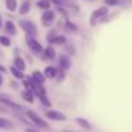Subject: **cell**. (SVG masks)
I'll return each instance as SVG.
<instances>
[{
    "instance_id": "cell-13",
    "label": "cell",
    "mask_w": 132,
    "mask_h": 132,
    "mask_svg": "<svg viewBox=\"0 0 132 132\" xmlns=\"http://www.w3.org/2000/svg\"><path fill=\"white\" fill-rule=\"evenodd\" d=\"M30 7H31V4H30V2L29 0H25V2L21 4V7H20V14H27L29 12H30Z\"/></svg>"
},
{
    "instance_id": "cell-33",
    "label": "cell",
    "mask_w": 132,
    "mask_h": 132,
    "mask_svg": "<svg viewBox=\"0 0 132 132\" xmlns=\"http://www.w3.org/2000/svg\"><path fill=\"white\" fill-rule=\"evenodd\" d=\"M0 27H2V18H0Z\"/></svg>"
},
{
    "instance_id": "cell-1",
    "label": "cell",
    "mask_w": 132,
    "mask_h": 132,
    "mask_svg": "<svg viewBox=\"0 0 132 132\" xmlns=\"http://www.w3.org/2000/svg\"><path fill=\"white\" fill-rule=\"evenodd\" d=\"M26 115L29 117V119L36 126V127H40V128H48V123L43 119V118H40L35 111H32V110H27L26 111Z\"/></svg>"
},
{
    "instance_id": "cell-9",
    "label": "cell",
    "mask_w": 132,
    "mask_h": 132,
    "mask_svg": "<svg viewBox=\"0 0 132 132\" xmlns=\"http://www.w3.org/2000/svg\"><path fill=\"white\" fill-rule=\"evenodd\" d=\"M75 122L83 128V129H86V131H91V128H92V126H91V123L87 120V119H84V118H80V117H78L77 119H75Z\"/></svg>"
},
{
    "instance_id": "cell-24",
    "label": "cell",
    "mask_w": 132,
    "mask_h": 132,
    "mask_svg": "<svg viewBox=\"0 0 132 132\" xmlns=\"http://www.w3.org/2000/svg\"><path fill=\"white\" fill-rule=\"evenodd\" d=\"M0 44L4 47H9L11 45V39L7 36H0Z\"/></svg>"
},
{
    "instance_id": "cell-5",
    "label": "cell",
    "mask_w": 132,
    "mask_h": 132,
    "mask_svg": "<svg viewBox=\"0 0 132 132\" xmlns=\"http://www.w3.org/2000/svg\"><path fill=\"white\" fill-rule=\"evenodd\" d=\"M108 13H109L108 7H100V8H97V9L91 14V23H95V21H96V20L102 18V17H104V16H106Z\"/></svg>"
},
{
    "instance_id": "cell-32",
    "label": "cell",
    "mask_w": 132,
    "mask_h": 132,
    "mask_svg": "<svg viewBox=\"0 0 132 132\" xmlns=\"http://www.w3.org/2000/svg\"><path fill=\"white\" fill-rule=\"evenodd\" d=\"M62 132H73V131H69V129H63Z\"/></svg>"
},
{
    "instance_id": "cell-19",
    "label": "cell",
    "mask_w": 132,
    "mask_h": 132,
    "mask_svg": "<svg viewBox=\"0 0 132 132\" xmlns=\"http://www.w3.org/2000/svg\"><path fill=\"white\" fill-rule=\"evenodd\" d=\"M14 66H16V68H18L20 70H25L26 69V65H25V61L21 58V57H16L14 58Z\"/></svg>"
},
{
    "instance_id": "cell-16",
    "label": "cell",
    "mask_w": 132,
    "mask_h": 132,
    "mask_svg": "<svg viewBox=\"0 0 132 132\" xmlns=\"http://www.w3.org/2000/svg\"><path fill=\"white\" fill-rule=\"evenodd\" d=\"M65 29L68 30V31H70V32H77V31H78L77 25L73 23L70 20H66V22H65Z\"/></svg>"
},
{
    "instance_id": "cell-15",
    "label": "cell",
    "mask_w": 132,
    "mask_h": 132,
    "mask_svg": "<svg viewBox=\"0 0 132 132\" xmlns=\"http://www.w3.org/2000/svg\"><path fill=\"white\" fill-rule=\"evenodd\" d=\"M44 53H45V57L49 58V60H53V58L56 57V51H54V48L51 47V45H48V47L44 49Z\"/></svg>"
},
{
    "instance_id": "cell-3",
    "label": "cell",
    "mask_w": 132,
    "mask_h": 132,
    "mask_svg": "<svg viewBox=\"0 0 132 132\" xmlns=\"http://www.w3.org/2000/svg\"><path fill=\"white\" fill-rule=\"evenodd\" d=\"M26 43H27V45L30 47V49H31L32 52H35V53H40V52H43V47H42V44H40L34 36L27 35V36H26Z\"/></svg>"
},
{
    "instance_id": "cell-28",
    "label": "cell",
    "mask_w": 132,
    "mask_h": 132,
    "mask_svg": "<svg viewBox=\"0 0 132 132\" xmlns=\"http://www.w3.org/2000/svg\"><path fill=\"white\" fill-rule=\"evenodd\" d=\"M26 132H38V131H35L32 128H26Z\"/></svg>"
},
{
    "instance_id": "cell-31",
    "label": "cell",
    "mask_w": 132,
    "mask_h": 132,
    "mask_svg": "<svg viewBox=\"0 0 132 132\" xmlns=\"http://www.w3.org/2000/svg\"><path fill=\"white\" fill-rule=\"evenodd\" d=\"M0 71H5V69L3 68V66H0Z\"/></svg>"
},
{
    "instance_id": "cell-18",
    "label": "cell",
    "mask_w": 132,
    "mask_h": 132,
    "mask_svg": "<svg viewBox=\"0 0 132 132\" xmlns=\"http://www.w3.org/2000/svg\"><path fill=\"white\" fill-rule=\"evenodd\" d=\"M11 73L13 74L14 78H17V79H23V73H22V70H20L18 68H16V66H12V68H11Z\"/></svg>"
},
{
    "instance_id": "cell-34",
    "label": "cell",
    "mask_w": 132,
    "mask_h": 132,
    "mask_svg": "<svg viewBox=\"0 0 132 132\" xmlns=\"http://www.w3.org/2000/svg\"><path fill=\"white\" fill-rule=\"evenodd\" d=\"M0 110H2V108H0Z\"/></svg>"
},
{
    "instance_id": "cell-22",
    "label": "cell",
    "mask_w": 132,
    "mask_h": 132,
    "mask_svg": "<svg viewBox=\"0 0 132 132\" xmlns=\"http://www.w3.org/2000/svg\"><path fill=\"white\" fill-rule=\"evenodd\" d=\"M38 97H39L40 102H42L44 106H51V105H52V102H51L49 98L47 97V93H43V95H40V96H38Z\"/></svg>"
},
{
    "instance_id": "cell-26",
    "label": "cell",
    "mask_w": 132,
    "mask_h": 132,
    "mask_svg": "<svg viewBox=\"0 0 132 132\" xmlns=\"http://www.w3.org/2000/svg\"><path fill=\"white\" fill-rule=\"evenodd\" d=\"M66 52H68L69 54H74L75 53V48L73 44H69V43H66Z\"/></svg>"
},
{
    "instance_id": "cell-30",
    "label": "cell",
    "mask_w": 132,
    "mask_h": 132,
    "mask_svg": "<svg viewBox=\"0 0 132 132\" xmlns=\"http://www.w3.org/2000/svg\"><path fill=\"white\" fill-rule=\"evenodd\" d=\"M3 84V77H2V74H0V86Z\"/></svg>"
},
{
    "instance_id": "cell-8",
    "label": "cell",
    "mask_w": 132,
    "mask_h": 132,
    "mask_svg": "<svg viewBox=\"0 0 132 132\" xmlns=\"http://www.w3.org/2000/svg\"><path fill=\"white\" fill-rule=\"evenodd\" d=\"M21 96H22V98H23L25 101H27V102H30V104L34 102V92H32L31 89H25V91H22V92H21Z\"/></svg>"
},
{
    "instance_id": "cell-23",
    "label": "cell",
    "mask_w": 132,
    "mask_h": 132,
    "mask_svg": "<svg viewBox=\"0 0 132 132\" xmlns=\"http://www.w3.org/2000/svg\"><path fill=\"white\" fill-rule=\"evenodd\" d=\"M66 43V36L65 35H57L53 40V44H57V45H61V44H65Z\"/></svg>"
},
{
    "instance_id": "cell-17",
    "label": "cell",
    "mask_w": 132,
    "mask_h": 132,
    "mask_svg": "<svg viewBox=\"0 0 132 132\" xmlns=\"http://www.w3.org/2000/svg\"><path fill=\"white\" fill-rule=\"evenodd\" d=\"M5 5L9 12H14L17 9V0H5Z\"/></svg>"
},
{
    "instance_id": "cell-25",
    "label": "cell",
    "mask_w": 132,
    "mask_h": 132,
    "mask_svg": "<svg viewBox=\"0 0 132 132\" xmlns=\"http://www.w3.org/2000/svg\"><path fill=\"white\" fill-rule=\"evenodd\" d=\"M57 35H56V31L54 30H52V31H49L48 32V35H47V40L49 42V43H53V40H54V38H56Z\"/></svg>"
},
{
    "instance_id": "cell-11",
    "label": "cell",
    "mask_w": 132,
    "mask_h": 132,
    "mask_svg": "<svg viewBox=\"0 0 132 132\" xmlns=\"http://www.w3.org/2000/svg\"><path fill=\"white\" fill-rule=\"evenodd\" d=\"M44 75H45L47 78H49V79H53V78H56V75H57V69L53 68V66H47L45 70H44Z\"/></svg>"
},
{
    "instance_id": "cell-7",
    "label": "cell",
    "mask_w": 132,
    "mask_h": 132,
    "mask_svg": "<svg viewBox=\"0 0 132 132\" xmlns=\"http://www.w3.org/2000/svg\"><path fill=\"white\" fill-rule=\"evenodd\" d=\"M58 62H60V66L65 70H69L70 66H71V60L68 54H61L60 58H58Z\"/></svg>"
},
{
    "instance_id": "cell-6",
    "label": "cell",
    "mask_w": 132,
    "mask_h": 132,
    "mask_svg": "<svg viewBox=\"0 0 132 132\" xmlns=\"http://www.w3.org/2000/svg\"><path fill=\"white\" fill-rule=\"evenodd\" d=\"M45 117L49 118L51 120H58V122L66 120V115L62 114L61 111H57V110H48V111L45 113Z\"/></svg>"
},
{
    "instance_id": "cell-4",
    "label": "cell",
    "mask_w": 132,
    "mask_h": 132,
    "mask_svg": "<svg viewBox=\"0 0 132 132\" xmlns=\"http://www.w3.org/2000/svg\"><path fill=\"white\" fill-rule=\"evenodd\" d=\"M54 17H56L54 11H51V9L44 11V13L42 14V22H43V25L44 26H51V23L54 21Z\"/></svg>"
},
{
    "instance_id": "cell-29",
    "label": "cell",
    "mask_w": 132,
    "mask_h": 132,
    "mask_svg": "<svg viewBox=\"0 0 132 132\" xmlns=\"http://www.w3.org/2000/svg\"><path fill=\"white\" fill-rule=\"evenodd\" d=\"M65 0H53V3H63Z\"/></svg>"
},
{
    "instance_id": "cell-14",
    "label": "cell",
    "mask_w": 132,
    "mask_h": 132,
    "mask_svg": "<svg viewBox=\"0 0 132 132\" xmlns=\"http://www.w3.org/2000/svg\"><path fill=\"white\" fill-rule=\"evenodd\" d=\"M5 30L11 34V35H16L17 34V30H16V26L12 21H7L5 22Z\"/></svg>"
},
{
    "instance_id": "cell-21",
    "label": "cell",
    "mask_w": 132,
    "mask_h": 132,
    "mask_svg": "<svg viewBox=\"0 0 132 132\" xmlns=\"http://www.w3.org/2000/svg\"><path fill=\"white\" fill-rule=\"evenodd\" d=\"M0 128L9 129V128H12V123H11L8 119H5V118H2V117H0Z\"/></svg>"
},
{
    "instance_id": "cell-12",
    "label": "cell",
    "mask_w": 132,
    "mask_h": 132,
    "mask_svg": "<svg viewBox=\"0 0 132 132\" xmlns=\"http://www.w3.org/2000/svg\"><path fill=\"white\" fill-rule=\"evenodd\" d=\"M45 75L44 74H42L40 71H38V70H35L34 73H32V79L35 80V82H38V83H40V84H43L44 82H45Z\"/></svg>"
},
{
    "instance_id": "cell-10",
    "label": "cell",
    "mask_w": 132,
    "mask_h": 132,
    "mask_svg": "<svg viewBox=\"0 0 132 132\" xmlns=\"http://www.w3.org/2000/svg\"><path fill=\"white\" fill-rule=\"evenodd\" d=\"M0 102H3L4 105H7V106H9V108H12V109H17V110H20V109H21V106H20V105H17L16 102L11 101V100H9V98H7L5 96H0Z\"/></svg>"
},
{
    "instance_id": "cell-2",
    "label": "cell",
    "mask_w": 132,
    "mask_h": 132,
    "mask_svg": "<svg viewBox=\"0 0 132 132\" xmlns=\"http://www.w3.org/2000/svg\"><path fill=\"white\" fill-rule=\"evenodd\" d=\"M18 25H20V27L27 34V35H31V36H35L36 34H38V30H36V26L32 23V22H30V21H27V20H21L20 22H18Z\"/></svg>"
},
{
    "instance_id": "cell-20",
    "label": "cell",
    "mask_w": 132,
    "mask_h": 132,
    "mask_svg": "<svg viewBox=\"0 0 132 132\" xmlns=\"http://www.w3.org/2000/svg\"><path fill=\"white\" fill-rule=\"evenodd\" d=\"M36 5H38L40 9L47 11V9H49V7H51V2H49V0H39Z\"/></svg>"
},
{
    "instance_id": "cell-27",
    "label": "cell",
    "mask_w": 132,
    "mask_h": 132,
    "mask_svg": "<svg viewBox=\"0 0 132 132\" xmlns=\"http://www.w3.org/2000/svg\"><path fill=\"white\" fill-rule=\"evenodd\" d=\"M106 5H110V7H114L117 4H119V0H104Z\"/></svg>"
}]
</instances>
